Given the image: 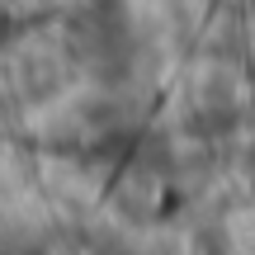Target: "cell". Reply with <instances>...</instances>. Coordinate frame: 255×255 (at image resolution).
<instances>
[{
	"mask_svg": "<svg viewBox=\"0 0 255 255\" xmlns=\"http://www.w3.org/2000/svg\"><path fill=\"white\" fill-rule=\"evenodd\" d=\"M71 57L62 52V47L43 43V38H33V43H24L14 52V62H9V71H14V95L24 104H62L66 85H71Z\"/></svg>",
	"mask_w": 255,
	"mask_h": 255,
	"instance_id": "1",
	"label": "cell"
},
{
	"mask_svg": "<svg viewBox=\"0 0 255 255\" xmlns=\"http://www.w3.org/2000/svg\"><path fill=\"white\" fill-rule=\"evenodd\" d=\"M161 199H165V184H161V170H146V165H132L119 184H114V218L123 222L128 232H142L156 222L161 213Z\"/></svg>",
	"mask_w": 255,
	"mask_h": 255,
	"instance_id": "3",
	"label": "cell"
},
{
	"mask_svg": "<svg viewBox=\"0 0 255 255\" xmlns=\"http://www.w3.org/2000/svg\"><path fill=\"white\" fill-rule=\"evenodd\" d=\"M222 222H227L237 251H241V255H255V203H241V208L222 213Z\"/></svg>",
	"mask_w": 255,
	"mask_h": 255,
	"instance_id": "4",
	"label": "cell"
},
{
	"mask_svg": "<svg viewBox=\"0 0 255 255\" xmlns=\"http://www.w3.org/2000/svg\"><path fill=\"white\" fill-rule=\"evenodd\" d=\"M137 255H194V251H184L180 237H151V241L137 246Z\"/></svg>",
	"mask_w": 255,
	"mask_h": 255,
	"instance_id": "5",
	"label": "cell"
},
{
	"mask_svg": "<svg viewBox=\"0 0 255 255\" xmlns=\"http://www.w3.org/2000/svg\"><path fill=\"white\" fill-rule=\"evenodd\" d=\"M38 184H43V199L66 218H85L100 199L95 175L81 161H66V156H43L38 161Z\"/></svg>",
	"mask_w": 255,
	"mask_h": 255,
	"instance_id": "2",
	"label": "cell"
}]
</instances>
